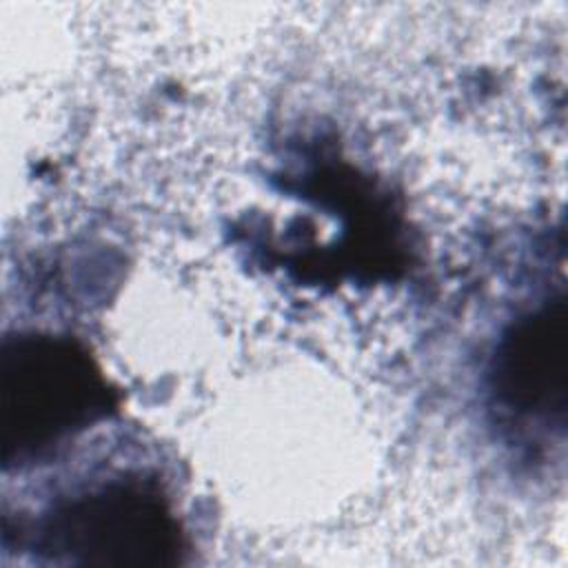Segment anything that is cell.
Here are the masks:
<instances>
[{
  "instance_id": "1",
  "label": "cell",
  "mask_w": 568,
  "mask_h": 568,
  "mask_svg": "<svg viewBox=\"0 0 568 568\" xmlns=\"http://www.w3.org/2000/svg\"><path fill=\"white\" fill-rule=\"evenodd\" d=\"M106 386L91 357L62 337L9 339L0 364L4 459L31 453L98 417Z\"/></svg>"
},
{
  "instance_id": "2",
  "label": "cell",
  "mask_w": 568,
  "mask_h": 568,
  "mask_svg": "<svg viewBox=\"0 0 568 568\" xmlns=\"http://www.w3.org/2000/svg\"><path fill=\"white\" fill-rule=\"evenodd\" d=\"M40 548L58 564L158 568L178 561L180 532L158 495L113 484L60 506Z\"/></svg>"
},
{
  "instance_id": "3",
  "label": "cell",
  "mask_w": 568,
  "mask_h": 568,
  "mask_svg": "<svg viewBox=\"0 0 568 568\" xmlns=\"http://www.w3.org/2000/svg\"><path fill=\"white\" fill-rule=\"evenodd\" d=\"M566 362V304L559 300L519 322L506 337L497 359V386L501 397L526 413H564Z\"/></svg>"
}]
</instances>
